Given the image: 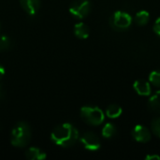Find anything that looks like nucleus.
Here are the masks:
<instances>
[{
    "label": "nucleus",
    "mask_w": 160,
    "mask_h": 160,
    "mask_svg": "<svg viewBox=\"0 0 160 160\" xmlns=\"http://www.w3.org/2000/svg\"><path fill=\"white\" fill-rule=\"evenodd\" d=\"M81 142L89 151H97L100 148V140L94 132H85L81 137Z\"/></svg>",
    "instance_id": "6"
},
{
    "label": "nucleus",
    "mask_w": 160,
    "mask_h": 160,
    "mask_svg": "<svg viewBox=\"0 0 160 160\" xmlns=\"http://www.w3.org/2000/svg\"><path fill=\"white\" fill-rule=\"evenodd\" d=\"M111 26L117 31L128 29L132 23V17L125 11H116L110 20Z\"/></svg>",
    "instance_id": "4"
},
{
    "label": "nucleus",
    "mask_w": 160,
    "mask_h": 160,
    "mask_svg": "<svg viewBox=\"0 0 160 160\" xmlns=\"http://www.w3.org/2000/svg\"><path fill=\"white\" fill-rule=\"evenodd\" d=\"M135 22L140 25V26H143L145 24L148 23L149 20H150V14L148 11L146 10H141L140 12H138L134 18Z\"/></svg>",
    "instance_id": "14"
},
{
    "label": "nucleus",
    "mask_w": 160,
    "mask_h": 160,
    "mask_svg": "<svg viewBox=\"0 0 160 160\" xmlns=\"http://www.w3.org/2000/svg\"><path fill=\"white\" fill-rule=\"evenodd\" d=\"M20 4L28 15L34 16L39 9L40 0H20Z\"/></svg>",
    "instance_id": "9"
},
{
    "label": "nucleus",
    "mask_w": 160,
    "mask_h": 160,
    "mask_svg": "<svg viewBox=\"0 0 160 160\" xmlns=\"http://www.w3.org/2000/svg\"><path fill=\"white\" fill-rule=\"evenodd\" d=\"M122 108L117 104H112L110 105L106 110V115L111 119L118 118L122 114Z\"/></svg>",
    "instance_id": "13"
},
{
    "label": "nucleus",
    "mask_w": 160,
    "mask_h": 160,
    "mask_svg": "<svg viewBox=\"0 0 160 160\" xmlns=\"http://www.w3.org/2000/svg\"><path fill=\"white\" fill-rule=\"evenodd\" d=\"M25 158L29 160H42L46 158V154L37 147H31L25 152Z\"/></svg>",
    "instance_id": "10"
},
{
    "label": "nucleus",
    "mask_w": 160,
    "mask_h": 160,
    "mask_svg": "<svg viewBox=\"0 0 160 160\" xmlns=\"http://www.w3.org/2000/svg\"><path fill=\"white\" fill-rule=\"evenodd\" d=\"M148 107L151 111L160 113V91L152 96L148 101Z\"/></svg>",
    "instance_id": "12"
},
{
    "label": "nucleus",
    "mask_w": 160,
    "mask_h": 160,
    "mask_svg": "<svg viewBox=\"0 0 160 160\" xmlns=\"http://www.w3.org/2000/svg\"><path fill=\"white\" fill-rule=\"evenodd\" d=\"M154 31L157 33V35H158L160 37V17L157 19V21L155 22L154 24Z\"/></svg>",
    "instance_id": "19"
},
{
    "label": "nucleus",
    "mask_w": 160,
    "mask_h": 160,
    "mask_svg": "<svg viewBox=\"0 0 160 160\" xmlns=\"http://www.w3.org/2000/svg\"><path fill=\"white\" fill-rule=\"evenodd\" d=\"M151 130L157 137L160 138V117H157L152 121Z\"/></svg>",
    "instance_id": "18"
},
{
    "label": "nucleus",
    "mask_w": 160,
    "mask_h": 160,
    "mask_svg": "<svg viewBox=\"0 0 160 160\" xmlns=\"http://www.w3.org/2000/svg\"><path fill=\"white\" fill-rule=\"evenodd\" d=\"M132 137L138 142H148L151 140V131L144 126L137 125L132 130Z\"/></svg>",
    "instance_id": "7"
},
{
    "label": "nucleus",
    "mask_w": 160,
    "mask_h": 160,
    "mask_svg": "<svg viewBox=\"0 0 160 160\" xmlns=\"http://www.w3.org/2000/svg\"><path fill=\"white\" fill-rule=\"evenodd\" d=\"M82 118L91 126H99L105 119L104 112L98 107L84 106L81 109Z\"/></svg>",
    "instance_id": "3"
},
{
    "label": "nucleus",
    "mask_w": 160,
    "mask_h": 160,
    "mask_svg": "<svg viewBox=\"0 0 160 160\" xmlns=\"http://www.w3.org/2000/svg\"><path fill=\"white\" fill-rule=\"evenodd\" d=\"M91 10V3L88 0H75L69 7V12L77 19H83Z\"/></svg>",
    "instance_id": "5"
},
{
    "label": "nucleus",
    "mask_w": 160,
    "mask_h": 160,
    "mask_svg": "<svg viewBox=\"0 0 160 160\" xmlns=\"http://www.w3.org/2000/svg\"><path fill=\"white\" fill-rule=\"evenodd\" d=\"M89 33H90L89 28L85 23L79 22V23L75 24V26H74V34L78 38H81V39L87 38L89 37Z\"/></svg>",
    "instance_id": "11"
},
{
    "label": "nucleus",
    "mask_w": 160,
    "mask_h": 160,
    "mask_svg": "<svg viewBox=\"0 0 160 160\" xmlns=\"http://www.w3.org/2000/svg\"><path fill=\"white\" fill-rule=\"evenodd\" d=\"M149 82L156 87H160V70H155L150 73Z\"/></svg>",
    "instance_id": "16"
},
{
    "label": "nucleus",
    "mask_w": 160,
    "mask_h": 160,
    "mask_svg": "<svg viewBox=\"0 0 160 160\" xmlns=\"http://www.w3.org/2000/svg\"><path fill=\"white\" fill-rule=\"evenodd\" d=\"M145 159L147 160H153V159H160V157L159 156H158V155H149V156H147L146 158H145Z\"/></svg>",
    "instance_id": "20"
},
{
    "label": "nucleus",
    "mask_w": 160,
    "mask_h": 160,
    "mask_svg": "<svg viewBox=\"0 0 160 160\" xmlns=\"http://www.w3.org/2000/svg\"><path fill=\"white\" fill-rule=\"evenodd\" d=\"M116 134V128L112 123H107L102 128V136L106 139H110Z\"/></svg>",
    "instance_id": "15"
},
{
    "label": "nucleus",
    "mask_w": 160,
    "mask_h": 160,
    "mask_svg": "<svg viewBox=\"0 0 160 160\" xmlns=\"http://www.w3.org/2000/svg\"><path fill=\"white\" fill-rule=\"evenodd\" d=\"M4 75H5V68H4V67L0 64V81L2 80V78L4 77Z\"/></svg>",
    "instance_id": "21"
},
{
    "label": "nucleus",
    "mask_w": 160,
    "mask_h": 160,
    "mask_svg": "<svg viewBox=\"0 0 160 160\" xmlns=\"http://www.w3.org/2000/svg\"><path fill=\"white\" fill-rule=\"evenodd\" d=\"M11 46V40L8 37L2 35L0 36V52L7 51Z\"/></svg>",
    "instance_id": "17"
},
{
    "label": "nucleus",
    "mask_w": 160,
    "mask_h": 160,
    "mask_svg": "<svg viewBox=\"0 0 160 160\" xmlns=\"http://www.w3.org/2000/svg\"><path fill=\"white\" fill-rule=\"evenodd\" d=\"M3 98V90H2V87L0 86V99H2Z\"/></svg>",
    "instance_id": "22"
},
{
    "label": "nucleus",
    "mask_w": 160,
    "mask_h": 160,
    "mask_svg": "<svg viewBox=\"0 0 160 160\" xmlns=\"http://www.w3.org/2000/svg\"><path fill=\"white\" fill-rule=\"evenodd\" d=\"M52 141L58 146L70 147L79 139V132L77 128L71 124L66 123L55 128L51 135Z\"/></svg>",
    "instance_id": "1"
},
{
    "label": "nucleus",
    "mask_w": 160,
    "mask_h": 160,
    "mask_svg": "<svg viewBox=\"0 0 160 160\" xmlns=\"http://www.w3.org/2000/svg\"><path fill=\"white\" fill-rule=\"evenodd\" d=\"M31 140L30 127L25 122H19L11 130L10 142L15 147H24Z\"/></svg>",
    "instance_id": "2"
},
{
    "label": "nucleus",
    "mask_w": 160,
    "mask_h": 160,
    "mask_svg": "<svg viewBox=\"0 0 160 160\" xmlns=\"http://www.w3.org/2000/svg\"><path fill=\"white\" fill-rule=\"evenodd\" d=\"M133 88L138 95L142 96V97L150 96L151 92H152L151 83L145 80H142V79L135 81V82L133 84Z\"/></svg>",
    "instance_id": "8"
}]
</instances>
